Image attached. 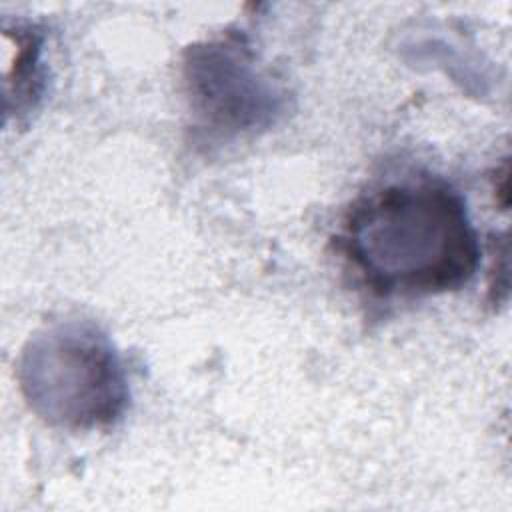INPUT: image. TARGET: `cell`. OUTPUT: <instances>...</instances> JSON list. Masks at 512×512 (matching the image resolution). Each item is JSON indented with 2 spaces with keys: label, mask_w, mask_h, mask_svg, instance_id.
Instances as JSON below:
<instances>
[{
  "label": "cell",
  "mask_w": 512,
  "mask_h": 512,
  "mask_svg": "<svg viewBox=\"0 0 512 512\" xmlns=\"http://www.w3.org/2000/svg\"><path fill=\"white\" fill-rule=\"evenodd\" d=\"M338 248L382 298L458 290L482 256L466 200L438 176H408L360 196L344 218Z\"/></svg>",
  "instance_id": "1"
},
{
  "label": "cell",
  "mask_w": 512,
  "mask_h": 512,
  "mask_svg": "<svg viewBox=\"0 0 512 512\" xmlns=\"http://www.w3.org/2000/svg\"><path fill=\"white\" fill-rule=\"evenodd\" d=\"M18 382L42 420L68 430L110 426L130 400L118 352L90 322H60L32 336L20 356Z\"/></svg>",
  "instance_id": "2"
},
{
  "label": "cell",
  "mask_w": 512,
  "mask_h": 512,
  "mask_svg": "<svg viewBox=\"0 0 512 512\" xmlns=\"http://www.w3.org/2000/svg\"><path fill=\"white\" fill-rule=\"evenodd\" d=\"M184 86L194 124L216 140L268 128L282 110L280 92L256 68L250 48L234 36L190 46Z\"/></svg>",
  "instance_id": "3"
},
{
  "label": "cell",
  "mask_w": 512,
  "mask_h": 512,
  "mask_svg": "<svg viewBox=\"0 0 512 512\" xmlns=\"http://www.w3.org/2000/svg\"><path fill=\"white\" fill-rule=\"evenodd\" d=\"M4 40L14 46L12 64L6 68V112L20 116L36 106L44 88V36L36 26L16 22L14 30L4 26Z\"/></svg>",
  "instance_id": "4"
}]
</instances>
